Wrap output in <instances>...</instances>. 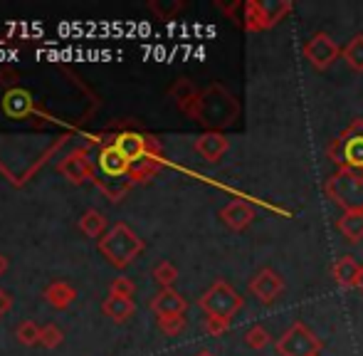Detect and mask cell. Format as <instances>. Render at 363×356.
I'll return each mask as SVG.
<instances>
[{
    "instance_id": "obj_1",
    "label": "cell",
    "mask_w": 363,
    "mask_h": 356,
    "mask_svg": "<svg viewBox=\"0 0 363 356\" xmlns=\"http://www.w3.org/2000/svg\"><path fill=\"white\" fill-rule=\"evenodd\" d=\"M198 124L208 126L211 131H223L233 126L240 116V104L233 94L220 84H211L198 94V99L186 111Z\"/></svg>"
},
{
    "instance_id": "obj_2",
    "label": "cell",
    "mask_w": 363,
    "mask_h": 356,
    "mask_svg": "<svg viewBox=\"0 0 363 356\" xmlns=\"http://www.w3.org/2000/svg\"><path fill=\"white\" fill-rule=\"evenodd\" d=\"M326 159L336 169H354L363 171V119L356 116L339 136L329 141L326 146Z\"/></svg>"
},
{
    "instance_id": "obj_3",
    "label": "cell",
    "mask_w": 363,
    "mask_h": 356,
    "mask_svg": "<svg viewBox=\"0 0 363 356\" xmlns=\"http://www.w3.org/2000/svg\"><path fill=\"white\" fill-rule=\"evenodd\" d=\"M99 250L114 267H126L144 252V240L126 223H116L99 240Z\"/></svg>"
},
{
    "instance_id": "obj_4",
    "label": "cell",
    "mask_w": 363,
    "mask_h": 356,
    "mask_svg": "<svg viewBox=\"0 0 363 356\" xmlns=\"http://www.w3.org/2000/svg\"><path fill=\"white\" fill-rule=\"evenodd\" d=\"M324 193L344 213L349 211L363 213V171L336 169L334 174L326 178Z\"/></svg>"
},
{
    "instance_id": "obj_5",
    "label": "cell",
    "mask_w": 363,
    "mask_h": 356,
    "mask_svg": "<svg viewBox=\"0 0 363 356\" xmlns=\"http://www.w3.org/2000/svg\"><path fill=\"white\" fill-rule=\"evenodd\" d=\"M245 299L238 289L233 287L225 279H218L211 287L203 292V297L198 299V307L206 312V317L211 319H225V322H233L235 314L242 309Z\"/></svg>"
},
{
    "instance_id": "obj_6",
    "label": "cell",
    "mask_w": 363,
    "mask_h": 356,
    "mask_svg": "<svg viewBox=\"0 0 363 356\" xmlns=\"http://www.w3.org/2000/svg\"><path fill=\"white\" fill-rule=\"evenodd\" d=\"M279 356H319L321 339L304 322H294L274 344Z\"/></svg>"
},
{
    "instance_id": "obj_7",
    "label": "cell",
    "mask_w": 363,
    "mask_h": 356,
    "mask_svg": "<svg viewBox=\"0 0 363 356\" xmlns=\"http://www.w3.org/2000/svg\"><path fill=\"white\" fill-rule=\"evenodd\" d=\"M304 60L316 69V72H326V69L334 67V62L341 57V48L334 43L329 33H316L306 40L304 45Z\"/></svg>"
},
{
    "instance_id": "obj_8",
    "label": "cell",
    "mask_w": 363,
    "mask_h": 356,
    "mask_svg": "<svg viewBox=\"0 0 363 356\" xmlns=\"http://www.w3.org/2000/svg\"><path fill=\"white\" fill-rule=\"evenodd\" d=\"M250 294L259 304H274L284 294V279L274 267H262L250 279Z\"/></svg>"
},
{
    "instance_id": "obj_9",
    "label": "cell",
    "mask_w": 363,
    "mask_h": 356,
    "mask_svg": "<svg viewBox=\"0 0 363 356\" xmlns=\"http://www.w3.org/2000/svg\"><path fill=\"white\" fill-rule=\"evenodd\" d=\"M230 149V139L223 134V131H206L201 134L196 141H193V151L201 156L208 164H218Z\"/></svg>"
},
{
    "instance_id": "obj_10",
    "label": "cell",
    "mask_w": 363,
    "mask_h": 356,
    "mask_svg": "<svg viewBox=\"0 0 363 356\" xmlns=\"http://www.w3.org/2000/svg\"><path fill=\"white\" fill-rule=\"evenodd\" d=\"M220 221H223L230 230L242 233L255 223V208L250 206L247 201H240V198H235V201H230L228 206L220 211Z\"/></svg>"
},
{
    "instance_id": "obj_11",
    "label": "cell",
    "mask_w": 363,
    "mask_h": 356,
    "mask_svg": "<svg viewBox=\"0 0 363 356\" xmlns=\"http://www.w3.org/2000/svg\"><path fill=\"white\" fill-rule=\"evenodd\" d=\"M151 309L158 319L161 317H186L188 302L171 287V289H161V292L151 299Z\"/></svg>"
},
{
    "instance_id": "obj_12",
    "label": "cell",
    "mask_w": 363,
    "mask_h": 356,
    "mask_svg": "<svg viewBox=\"0 0 363 356\" xmlns=\"http://www.w3.org/2000/svg\"><path fill=\"white\" fill-rule=\"evenodd\" d=\"M240 28H245L247 33H264V30H272L267 8H264V0H245Z\"/></svg>"
},
{
    "instance_id": "obj_13",
    "label": "cell",
    "mask_w": 363,
    "mask_h": 356,
    "mask_svg": "<svg viewBox=\"0 0 363 356\" xmlns=\"http://www.w3.org/2000/svg\"><path fill=\"white\" fill-rule=\"evenodd\" d=\"M35 109V101L30 96V91L20 89V87H13L5 91L3 96V111L10 116V119H25L28 114H33Z\"/></svg>"
},
{
    "instance_id": "obj_14",
    "label": "cell",
    "mask_w": 363,
    "mask_h": 356,
    "mask_svg": "<svg viewBox=\"0 0 363 356\" xmlns=\"http://www.w3.org/2000/svg\"><path fill=\"white\" fill-rule=\"evenodd\" d=\"M361 267L363 265L356 262V257L341 255L339 260L331 265V277H334V282L339 284L341 289H356L359 277H361Z\"/></svg>"
},
{
    "instance_id": "obj_15",
    "label": "cell",
    "mask_w": 363,
    "mask_h": 356,
    "mask_svg": "<svg viewBox=\"0 0 363 356\" xmlns=\"http://www.w3.org/2000/svg\"><path fill=\"white\" fill-rule=\"evenodd\" d=\"M99 166H101V171H104L106 176H111V178L129 176V169H131V164L124 159V154H121L114 144L104 146V151L99 154Z\"/></svg>"
},
{
    "instance_id": "obj_16",
    "label": "cell",
    "mask_w": 363,
    "mask_h": 356,
    "mask_svg": "<svg viewBox=\"0 0 363 356\" xmlns=\"http://www.w3.org/2000/svg\"><path fill=\"white\" fill-rule=\"evenodd\" d=\"M60 171H62L69 181L82 183L91 174V164H89V159H86V151L79 149V151H74V154H69L67 159L60 164Z\"/></svg>"
},
{
    "instance_id": "obj_17",
    "label": "cell",
    "mask_w": 363,
    "mask_h": 356,
    "mask_svg": "<svg viewBox=\"0 0 363 356\" xmlns=\"http://www.w3.org/2000/svg\"><path fill=\"white\" fill-rule=\"evenodd\" d=\"M336 230L346 238V243L356 245V243L363 240V213L359 211H349L341 213V218L336 221Z\"/></svg>"
},
{
    "instance_id": "obj_18",
    "label": "cell",
    "mask_w": 363,
    "mask_h": 356,
    "mask_svg": "<svg viewBox=\"0 0 363 356\" xmlns=\"http://www.w3.org/2000/svg\"><path fill=\"white\" fill-rule=\"evenodd\" d=\"M101 309H104L106 317L121 324L129 317H134L136 304H134V299H129V297H116V294H109V297L104 299V304H101Z\"/></svg>"
},
{
    "instance_id": "obj_19",
    "label": "cell",
    "mask_w": 363,
    "mask_h": 356,
    "mask_svg": "<svg viewBox=\"0 0 363 356\" xmlns=\"http://www.w3.org/2000/svg\"><path fill=\"white\" fill-rule=\"evenodd\" d=\"M168 94H171V99L178 104V109L186 114V111L191 109L193 101L198 99V94H201V91L196 89V84H193L188 77H178L176 82H173V87L168 89Z\"/></svg>"
},
{
    "instance_id": "obj_20",
    "label": "cell",
    "mask_w": 363,
    "mask_h": 356,
    "mask_svg": "<svg viewBox=\"0 0 363 356\" xmlns=\"http://www.w3.org/2000/svg\"><path fill=\"white\" fill-rule=\"evenodd\" d=\"M45 297H48V302L52 304L55 309H65V307H69V304L74 302L77 292L69 287L67 282H55V284H50V287H48Z\"/></svg>"
},
{
    "instance_id": "obj_21",
    "label": "cell",
    "mask_w": 363,
    "mask_h": 356,
    "mask_svg": "<svg viewBox=\"0 0 363 356\" xmlns=\"http://www.w3.org/2000/svg\"><path fill=\"white\" fill-rule=\"evenodd\" d=\"M341 57L349 65L354 72H363V35H354V38L346 43V48L341 50Z\"/></svg>"
},
{
    "instance_id": "obj_22",
    "label": "cell",
    "mask_w": 363,
    "mask_h": 356,
    "mask_svg": "<svg viewBox=\"0 0 363 356\" xmlns=\"http://www.w3.org/2000/svg\"><path fill=\"white\" fill-rule=\"evenodd\" d=\"M161 166H163L161 156H144L141 161L131 164L129 178H131V181H148L153 174H158V169H161Z\"/></svg>"
},
{
    "instance_id": "obj_23",
    "label": "cell",
    "mask_w": 363,
    "mask_h": 356,
    "mask_svg": "<svg viewBox=\"0 0 363 356\" xmlns=\"http://www.w3.org/2000/svg\"><path fill=\"white\" fill-rule=\"evenodd\" d=\"M79 228H82V233H84V235L101 238V233H104V228H106V218L101 216L99 211H86L84 216H82V221H79Z\"/></svg>"
},
{
    "instance_id": "obj_24",
    "label": "cell",
    "mask_w": 363,
    "mask_h": 356,
    "mask_svg": "<svg viewBox=\"0 0 363 356\" xmlns=\"http://www.w3.org/2000/svg\"><path fill=\"white\" fill-rule=\"evenodd\" d=\"M269 342H272V337H269V332L262 324H252V327H247V332H245V344H247L250 349H255V352L267 349Z\"/></svg>"
},
{
    "instance_id": "obj_25",
    "label": "cell",
    "mask_w": 363,
    "mask_h": 356,
    "mask_svg": "<svg viewBox=\"0 0 363 356\" xmlns=\"http://www.w3.org/2000/svg\"><path fill=\"white\" fill-rule=\"evenodd\" d=\"M264 8H267V15H269V25H277L282 23L284 18L294 10V3L291 0H264Z\"/></svg>"
},
{
    "instance_id": "obj_26",
    "label": "cell",
    "mask_w": 363,
    "mask_h": 356,
    "mask_svg": "<svg viewBox=\"0 0 363 356\" xmlns=\"http://www.w3.org/2000/svg\"><path fill=\"white\" fill-rule=\"evenodd\" d=\"M153 279H156V282L161 284L163 289H171L173 282L178 279L176 265H173V262H168V260H161L156 267H153Z\"/></svg>"
},
{
    "instance_id": "obj_27",
    "label": "cell",
    "mask_w": 363,
    "mask_h": 356,
    "mask_svg": "<svg viewBox=\"0 0 363 356\" xmlns=\"http://www.w3.org/2000/svg\"><path fill=\"white\" fill-rule=\"evenodd\" d=\"M40 332H43V327H38L33 319H25V322H20V327L15 334H18V339L25 344V347H33V344L40 342Z\"/></svg>"
},
{
    "instance_id": "obj_28",
    "label": "cell",
    "mask_w": 363,
    "mask_h": 356,
    "mask_svg": "<svg viewBox=\"0 0 363 356\" xmlns=\"http://www.w3.org/2000/svg\"><path fill=\"white\" fill-rule=\"evenodd\" d=\"M158 329L168 337H178L186 329V317H161L158 319Z\"/></svg>"
},
{
    "instance_id": "obj_29",
    "label": "cell",
    "mask_w": 363,
    "mask_h": 356,
    "mask_svg": "<svg viewBox=\"0 0 363 356\" xmlns=\"http://www.w3.org/2000/svg\"><path fill=\"white\" fill-rule=\"evenodd\" d=\"M60 342H62V332H60L55 324H45L43 332H40V344L48 349H55Z\"/></svg>"
},
{
    "instance_id": "obj_30",
    "label": "cell",
    "mask_w": 363,
    "mask_h": 356,
    "mask_svg": "<svg viewBox=\"0 0 363 356\" xmlns=\"http://www.w3.org/2000/svg\"><path fill=\"white\" fill-rule=\"evenodd\" d=\"M136 287L134 282H131L129 277H116L114 282H111V294H116V297H134Z\"/></svg>"
},
{
    "instance_id": "obj_31",
    "label": "cell",
    "mask_w": 363,
    "mask_h": 356,
    "mask_svg": "<svg viewBox=\"0 0 363 356\" xmlns=\"http://www.w3.org/2000/svg\"><path fill=\"white\" fill-rule=\"evenodd\" d=\"M148 8H151L153 13L158 15V18H163V20H171L173 15H176L178 10L183 8V3H168V5H161V3H148Z\"/></svg>"
},
{
    "instance_id": "obj_32",
    "label": "cell",
    "mask_w": 363,
    "mask_h": 356,
    "mask_svg": "<svg viewBox=\"0 0 363 356\" xmlns=\"http://www.w3.org/2000/svg\"><path fill=\"white\" fill-rule=\"evenodd\" d=\"M230 324H233V322H225V319H211V317H206V332H208V334H213V337H218V334L228 332Z\"/></svg>"
},
{
    "instance_id": "obj_33",
    "label": "cell",
    "mask_w": 363,
    "mask_h": 356,
    "mask_svg": "<svg viewBox=\"0 0 363 356\" xmlns=\"http://www.w3.org/2000/svg\"><path fill=\"white\" fill-rule=\"evenodd\" d=\"M15 79H18V74H15V72L0 69V84H8V87H10V84H15ZM10 89H13V87H10Z\"/></svg>"
},
{
    "instance_id": "obj_34",
    "label": "cell",
    "mask_w": 363,
    "mask_h": 356,
    "mask_svg": "<svg viewBox=\"0 0 363 356\" xmlns=\"http://www.w3.org/2000/svg\"><path fill=\"white\" fill-rule=\"evenodd\" d=\"M8 309H10V297L3 292V289H0V317H3V314L8 312Z\"/></svg>"
},
{
    "instance_id": "obj_35",
    "label": "cell",
    "mask_w": 363,
    "mask_h": 356,
    "mask_svg": "<svg viewBox=\"0 0 363 356\" xmlns=\"http://www.w3.org/2000/svg\"><path fill=\"white\" fill-rule=\"evenodd\" d=\"M18 50H8V62H18Z\"/></svg>"
},
{
    "instance_id": "obj_36",
    "label": "cell",
    "mask_w": 363,
    "mask_h": 356,
    "mask_svg": "<svg viewBox=\"0 0 363 356\" xmlns=\"http://www.w3.org/2000/svg\"><path fill=\"white\" fill-rule=\"evenodd\" d=\"M5 269H8V260H5V257H3V255H0V274H3V272H5Z\"/></svg>"
},
{
    "instance_id": "obj_37",
    "label": "cell",
    "mask_w": 363,
    "mask_h": 356,
    "mask_svg": "<svg viewBox=\"0 0 363 356\" xmlns=\"http://www.w3.org/2000/svg\"><path fill=\"white\" fill-rule=\"evenodd\" d=\"M3 62H8V50L0 48V65H3Z\"/></svg>"
},
{
    "instance_id": "obj_38",
    "label": "cell",
    "mask_w": 363,
    "mask_h": 356,
    "mask_svg": "<svg viewBox=\"0 0 363 356\" xmlns=\"http://www.w3.org/2000/svg\"><path fill=\"white\" fill-rule=\"evenodd\" d=\"M356 289L363 294V267H361V277H359V284H356Z\"/></svg>"
},
{
    "instance_id": "obj_39",
    "label": "cell",
    "mask_w": 363,
    "mask_h": 356,
    "mask_svg": "<svg viewBox=\"0 0 363 356\" xmlns=\"http://www.w3.org/2000/svg\"><path fill=\"white\" fill-rule=\"evenodd\" d=\"M196 356H216V354H213V352H208V349H203V352H198Z\"/></svg>"
}]
</instances>
